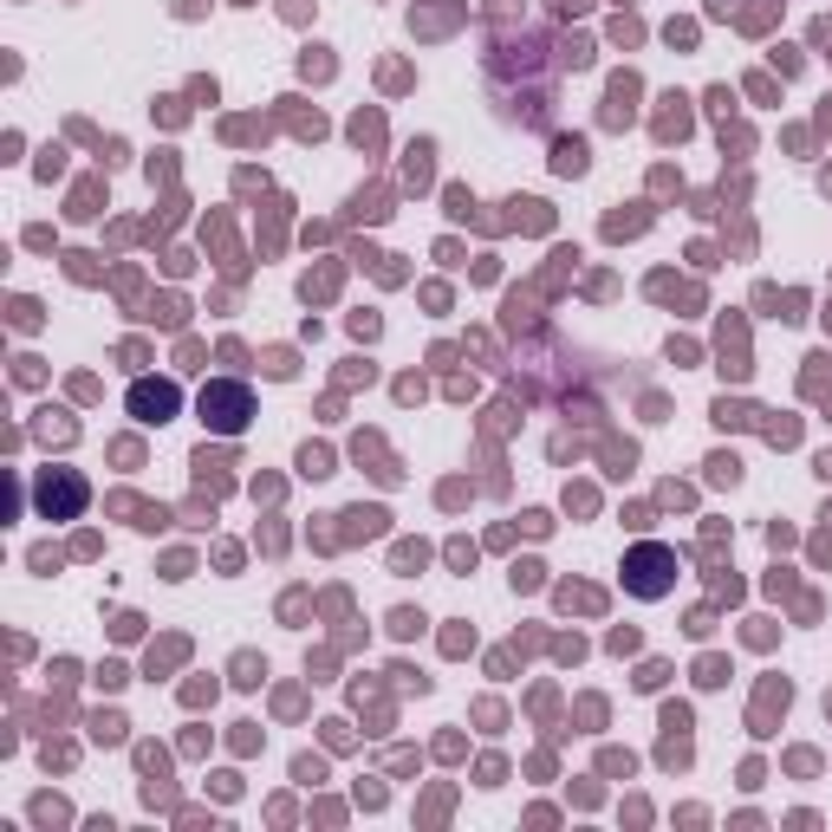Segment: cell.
Segmentation results:
<instances>
[{
	"instance_id": "6da1fadb",
	"label": "cell",
	"mask_w": 832,
	"mask_h": 832,
	"mask_svg": "<svg viewBox=\"0 0 832 832\" xmlns=\"http://www.w3.org/2000/svg\"><path fill=\"white\" fill-rule=\"evenodd\" d=\"M248 416H254V397H248L241 384H209V391H202V423H209V429L241 436V429H248Z\"/></svg>"
},
{
	"instance_id": "7a4b0ae2",
	"label": "cell",
	"mask_w": 832,
	"mask_h": 832,
	"mask_svg": "<svg viewBox=\"0 0 832 832\" xmlns=\"http://www.w3.org/2000/svg\"><path fill=\"white\" fill-rule=\"evenodd\" d=\"M670 566H677V559L664 554V547H638V554L625 559V572H631V592H638V598H657V592L670 585V579H664Z\"/></svg>"
},
{
	"instance_id": "3957f363",
	"label": "cell",
	"mask_w": 832,
	"mask_h": 832,
	"mask_svg": "<svg viewBox=\"0 0 832 832\" xmlns=\"http://www.w3.org/2000/svg\"><path fill=\"white\" fill-rule=\"evenodd\" d=\"M131 411H138L143 423H169V416H176V384H138V391H131Z\"/></svg>"
},
{
	"instance_id": "277c9868",
	"label": "cell",
	"mask_w": 832,
	"mask_h": 832,
	"mask_svg": "<svg viewBox=\"0 0 832 832\" xmlns=\"http://www.w3.org/2000/svg\"><path fill=\"white\" fill-rule=\"evenodd\" d=\"M39 508H46V514H52V508H59V514H79V508H85L79 475H59V488H52V475H46V482H39Z\"/></svg>"
}]
</instances>
